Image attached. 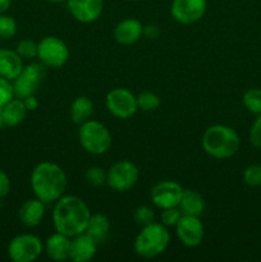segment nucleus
I'll return each instance as SVG.
<instances>
[{"label": "nucleus", "mask_w": 261, "mask_h": 262, "mask_svg": "<svg viewBox=\"0 0 261 262\" xmlns=\"http://www.w3.org/2000/svg\"><path fill=\"white\" fill-rule=\"evenodd\" d=\"M54 204L53 224L55 232L71 238L86 232L91 211L83 200L72 194H63Z\"/></svg>", "instance_id": "1"}, {"label": "nucleus", "mask_w": 261, "mask_h": 262, "mask_svg": "<svg viewBox=\"0 0 261 262\" xmlns=\"http://www.w3.org/2000/svg\"><path fill=\"white\" fill-rule=\"evenodd\" d=\"M30 183L36 199L44 204H51L66 193L68 179L66 171L58 164L42 161L33 168Z\"/></svg>", "instance_id": "2"}, {"label": "nucleus", "mask_w": 261, "mask_h": 262, "mask_svg": "<svg viewBox=\"0 0 261 262\" xmlns=\"http://www.w3.org/2000/svg\"><path fill=\"white\" fill-rule=\"evenodd\" d=\"M202 148L211 158L224 160L234 156L241 146V138L229 125H210L202 135Z\"/></svg>", "instance_id": "3"}, {"label": "nucleus", "mask_w": 261, "mask_h": 262, "mask_svg": "<svg viewBox=\"0 0 261 262\" xmlns=\"http://www.w3.org/2000/svg\"><path fill=\"white\" fill-rule=\"evenodd\" d=\"M170 243L169 229L161 223H151L142 227L135 239V252L140 257L155 258L165 252Z\"/></svg>", "instance_id": "4"}, {"label": "nucleus", "mask_w": 261, "mask_h": 262, "mask_svg": "<svg viewBox=\"0 0 261 262\" xmlns=\"http://www.w3.org/2000/svg\"><path fill=\"white\" fill-rule=\"evenodd\" d=\"M78 138L83 150L91 155H102L112 146L109 129L97 120L90 119L79 125Z\"/></svg>", "instance_id": "5"}, {"label": "nucleus", "mask_w": 261, "mask_h": 262, "mask_svg": "<svg viewBox=\"0 0 261 262\" xmlns=\"http://www.w3.org/2000/svg\"><path fill=\"white\" fill-rule=\"evenodd\" d=\"M46 76V67L42 63H28L23 67L22 72L15 79H13V92L14 97L26 99L37 92Z\"/></svg>", "instance_id": "6"}, {"label": "nucleus", "mask_w": 261, "mask_h": 262, "mask_svg": "<svg viewBox=\"0 0 261 262\" xmlns=\"http://www.w3.org/2000/svg\"><path fill=\"white\" fill-rule=\"evenodd\" d=\"M37 59L46 68H61L69 59V48L61 38L46 36L37 43Z\"/></svg>", "instance_id": "7"}, {"label": "nucleus", "mask_w": 261, "mask_h": 262, "mask_svg": "<svg viewBox=\"0 0 261 262\" xmlns=\"http://www.w3.org/2000/svg\"><path fill=\"white\" fill-rule=\"evenodd\" d=\"M44 252V243L35 234H19L8 246V256L14 262H33Z\"/></svg>", "instance_id": "8"}, {"label": "nucleus", "mask_w": 261, "mask_h": 262, "mask_svg": "<svg viewBox=\"0 0 261 262\" xmlns=\"http://www.w3.org/2000/svg\"><path fill=\"white\" fill-rule=\"evenodd\" d=\"M140 178L137 165L129 160H119L107 170L106 184L115 192H127L132 189Z\"/></svg>", "instance_id": "9"}, {"label": "nucleus", "mask_w": 261, "mask_h": 262, "mask_svg": "<svg viewBox=\"0 0 261 262\" xmlns=\"http://www.w3.org/2000/svg\"><path fill=\"white\" fill-rule=\"evenodd\" d=\"M105 105L107 112L118 119H128L138 110L137 99L129 90L124 87H117L107 92Z\"/></svg>", "instance_id": "10"}, {"label": "nucleus", "mask_w": 261, "mask_h": 262, "mask_svg": "<svg viewBox=\"0 0 261 262\" xmlns=\"http://www.w3.org/2000/svg\"><path fill=\"white\" fill-rule=\"evenodd\" d=\"M207 9V0H173L171 17L184 26L193 25L202 19Z\"/></svg>", "instance_id": "11"}, {"label": "nucleus", "mask_w": 261, "mask_h": 262, "mask_svg": "<svg viewBox=\"0 0 261 262\" xmlns=\"http://www.w3.org/2000/svg\"><path fill=\"white\" fill-rule=\"evenodd\" d=\"M183 187L176 181H160L151 188V201L158 209L177 207L183 194Z\"/></svg>", "instance_id": "12"}, {"label": "nucleus", "mask_w": 261, "mask_h": 262, "mask_svg": "<svg viewBox=\"0 0 261 262\" xmlns=\"http://www.w3.org/2000/svg\"><path fill=\"white\" fill-rule=\"evenodd\" d=\"M176 233L179 242L188 248L199 247L205 237V228L200 217L182 215L176 225Z\"/></svg>", "instance_id": "13"}, {"label": "nucleus", "mask_w": 261, "mask_h": 262, "mask_svg": "<svg viewBox=\"0 0 261 262\" xmlns=\"http://www.w3.org/2000/svg\"><path fill=\"white\" fill-rule=\"evenodd\" d=\"M67 7L76 20L92 23L101 17L104 0H67Z\"/></svg>", "instance_id": "14"}, {"label": "nucleus", "mask_w": 261, "mask_h": 262, "mask_svg": "<svg viewBox=\"0 0 261 262\" xmlns=\"http://www.w3.org/2000/svg\"><path fill=\"white\" fill-rule=\"evenodd\" d=\"M99 243L90 237L87 233L72 238L69 260L73 262H89L95 257Z\"/></svg>", "instance_id": "15"}, {"label": "nucleus", "mask_w": 261, "mask_h": 262, "mask_svg": "<svg viewBox=\"0 0 261 262\" xmlns=\"http://www.w3.org/2000/svg\"><path fill=\"white\" fill-rule=\"evenodd\" d=\"M143 36V26L136 18L120 20L114 28V38L118 43L124 46L133 45Z\"/></svg>", "instance_id": "16"}, {"label": "nucleus", "mask_w": 261, "mask_h": 262, "mask_svg": "<svg viewBox=\"0 0 261 262\" xmlns=\"http://www.w3.org/2000/svg\"><path fill=\"white\" fill-rule=\"evenodd\" d=\"M72 238L63 233L55 232L51 234L44 243V251L49 258L56 262H63L69 260L71 252Z\"/></svg>", "instance_id": "17"}, {"label": "nucleus", "mask_w": 261, "mask_h": 262, "mask_svg": "<svg viewBox=\"0 0 261 262\" xmlns=\"http://www.w3.org/2000/svg\"><path fill=\"white\" fill-rule=\"evenodd\" d=\"M45 205L36 197L25 201L18 210L19 222L27 228H35L40 225L45 215Z\"/></svg>", "instance_id": "18"}, {"label": "nucleus", "mask_w": 261, "mask_h": 262, "mask_svg": "<svg viewBox=\"0 0 261 262\" xmlns=\"http://www.w3.org/2000/svg\"><path fill=\"white\" fill-rule=\"evenodd\" d=\"M23 67V59L18 55L17 51L0 49V76L13 81L19 76Z\"/></svg>", "instance_id": "19"}, {"label": "nucleus", "mask_w": 261, "mask_h": 262, "mask_svg": "<svg viewBox=\"0 0 261 262\" xmlns=\"http://www.w3.org/2000/svg\"><path fill=\"white\" fill-rule=\"evenodd\" d=\"M178 207L181 210L182 215L201 217V215L205 211V207H206V204H205V200L201 193L193 191V189H184Z\"/></svg>", "instance_id": "20"}, {"label": "nucleus", "mask_w": 261, "mask_h": 262, "mask_svg": "<svg viewBox=\"0 0 261 262\" xmlns=\"http://www.w3.org/2000/svg\"><path fill=\"white\" fill-rule=\"evenodd\" d=\"M94 102L87 96H78L72 101L69 107V115L74 124H83L94 115Z\"/></svg>", "instance_id": "21"}, {"label": "nucleus", "mask_w": 261, "mask_h": 262, "mask_svg": "<svg viewBox=\"0 0 261 262\" xmlns=\"http://www.w3.org/2000/svg\"><path fill=\"white\" fill-rule=\"evenodd\" d=\"M28 110L22 99L13 97L9 102L3 106V114H4L5 127H17L18 124L25 120Z\"/></svg>", "instance_id": "22"}, {"label": "nucleus", "mask_w": 261, "mask_h": 262, "mask_svg": "<svg viewBox=\"0 0 261 262\" xmlns=\"http://www.w3.org/2000/svg\"><path fill=\"white\" fill-rule=\"evenodd\" d=\"M110 230V222L105 215L91 214V217L87 224L86 232L91 238H94L97 243L104 242L107 238Z\"/></svg>", "instance_id": "23"}, {"label": "nucleus", "mask_w": 261, "mask_h": 262, "mask_svg": "<svg viewBox=\"0 0 261 262\" xmlns=\"http://www.w3.org/2000/svg\"><path fill=\"white\" fill-rule=\"evenodd\" d=\"M137 99V106L138 109L142 110L145 113H151L155 112L161 104V100L159 97V95H156L155 92L151 91H143L140 95L136 96Z\"/></svg>", "instance_id": "24"}, {"label": "nucleus", "mask_w": 261, "mask_h": 262, "mask_svg": "<svg viewBox=\"0 0 261 262\" xmlns=\"http://www.w3.org/2000/svg\"><path fill=\"white\" fill-rule=\"evenodd\" d=\"M242 102L246 109L255 115L261 114V89H250L243 94Z\"/></svg>", "instance_id": "25"}, {"label": "nucleus", "mask_w": 261, "mask_h": 262, "mask_svg": "<svg viewBox=\"0 0 261 262\" xmlns=\"http://www.w3.org/2000/svg\"><path fill=\"white\" fill-rule=\"evenodd\" d=\"M15 51L18 53V55L22 59H27V60H32V59L37 58V43L32 40H20L18 42Z\"/></svg>", "instance_id": "26"}, {"label": "nucleus", "mask_w": 261, "mask_h": 262, "mask_svg": "<svg viewBox=\"0 0 261 262\" xmlns=\"http://www.w3.org/2000/svg\"><path fill=\"white\" fill-rule=\"evenodd\" d=\"M106 177L107 171H105L100 166H91L87 169L86 174H84V178L89 182V184L94 187H101L106 184Z\"/></svg>", "instance_id": "27"}, {"label": "nucleus", "mask_w": 261, "mask_h": 262, "mask_svg": "<svg viewBox=\"0 0 261 262\" xmlns=\"http://www.w3.org/2000/svg\"><path fill=\"white\" fill-rule=\"evenodd\" d=\"M17 33V22L13 17L7 14H0V38L14 37Z\"/></svg>", "instance_id": "28"}, {"label": "nucleus", "mask_w": 261, "mask_h": 262, "mask_svg": "<svg viewBox=\"0 0 261 262\" xmlns=\"http://www.w3.org/2000/svg\"><path fill=\"white\" fill-rule=\"evenodd\" d=\"M243 182L250 187L261 186V165L252 164L248 165L243 171Z\"/></svg>", "instance_id": "29"}, {"label": "nucleus", "mask_w": 261, "mask_h": 262, "mask_svg": "<svg viewBox=\"0 0 261 262\" xmlns=\"http://www.w3.org/2000/svg\"><path fill=\"white\" fill-rule=\"evenodd\" d=\"M133 219H135L136 224L140 225V227H145V225L151 224V223L155 222V214H154V210L148 206H138L135 210V214H133Z\"/></svg>", "instance_id": "30"}, {"label": "nucleus", "mask_w": 261, "mask_h": 262, "mask_svg": "<svg viewBox=\"0 0 261 262\" xmlns=\"http://www.w3.org/2000/svg\"><path fill=\"white\" fill-rule=\"evenodd\" d=\"M182 217V212L179 207H169V209H164L160 215V223L165 225L166 228H176L178 222Z\"/></svg>", "instance_id": "31"}, {"label": "nucleus", "mask_w": 261, "mask_h": 262, "mask_svg": "<svg viewBox=\"0 0 261 262\" xmlns=\"http://www.w3.org/2000/svg\"><path fill=\"white\" fill-rule=\"evenodd\" d=\"M13 97H14V92H13L12 81L0 76V106H4Z\"/></svg>", "instance_id": "32"}, {"label": "nucleus", "mask_w": 261, "mask_h": 262, "mask_svg": "<svg viewBox=\"0 0 261 262\" xmlns=\"http://www.w3.org/2000/svg\"><path fill=\"white\" fill-rule=\"evenodd\" d=\"M250 141L255 147L261 148V114L257 115L250 129Z\"/></svg>", "instance_id": "33"}, {"label": "nucleus", "mask_w": 261, "mask_h": 262, "mask_svg": "<svg viewBox=\"0 0 261 262\" xmlns=\"http://www.w3.org/2000/svg\"><path fill=\"white\" fill-rule=\"evenodd\" d=\"M10 191V181L9 177L7 176L5 171L0 169V199L7 196Z\"/></svg>", "instance_id": "34"}, {"label": "nucleus", "mask_w": 261, "mask_h": 262, "mask_svg": "<svg viewBox=\"0 0 261 262\" xmlns=\"http://www.w3.org/2000/svg\"><path fill=\"white\" fill-rule=\"evenodd\" d=\"M23 102H25L26 109H27L28 112H35V110L38 107V100L36 99L35 95H32V96H28V97H26V99H23Z\"/></svg>", "instance_id": "35"}, {"label": "nucleus", "mask_w": 261, "mask_h": 262, "mask_svg": "<svg viewBox=\"0 0 261 262\" xmlns=\"http://www.w3.org/2000/svg\"><path fill=\"white\" fill-rule=\"evenodd\" d=\"M12 5V0H0V14H5Z\"/></svg>", "instance_id": "36"}, {"label": "nucleus", "mask_w": 261, "mask_h": 262, "mask_svg": "<svg viewBox=\"0 0 261 262\" xmlns=\"http://www.w3.org/2000/svg\"><path fill=\"white\" fill-rule=\"evenodd\" d=\"M5 127V122H4V114H3V106H0V129Z\"/></svg>", "instance_id": "37"}, {"label": "nucleus", "mask_w": 261, "mask_h": 262, "mask_svg": "<svg viewBox=\"0 0 261 262\" xmlns=\"http://www.w3.org/2000/svg\"><path fill=\"white\" fill-rule=\"evenodd\" d=\"M46 2H49V3H64V2H67V0H46Z\"/></svg>", "instance_id": "38"}, {"label": "nucleus", "mask_w": 261, "mask_h": 262, "mask_svg": "<svg viewBox=\"0 0 261 262\" xmlns=\"http://www.w3.org/2000/svg\"><path fill=\"white\" fill-rule=\"evenodd\" d=\"M129 2H141V0H129Z\"/></svg>", "instance_id": "39"}]
</instances>
